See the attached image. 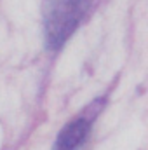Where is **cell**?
Returning a JSON list of instances; mask_svg holds the SVG:
<instances>
[{
  "mask_svg": "<svg viewBox=\"0 0 148 150\" xmlns=\"http://www.w3.org/2000/svg\"><path fill=\"white\" fill-rule=\"evenodd\" d=\"M89 7V0H49L45 7V28L49 45H61L77 28Z\"/></svg>",
  "mask_w": 148,
  "mask_h": 150,
  "instance_id": "cell-1",
  "label": "cell"
},
{
  "mask_svg": "<svg viewBox=\"0 0 148 150\" xmlns=\"http://www.w3.org/2000/svg\"><path fill=\"white\" fill-rule=\"evenodd\" d=\"M87 133H89V120L85 119L73 120L61 131L54 150H75L85 140Z\"/></svg>",
  "mask_w": 148,
  "mask_h": 150,
  "instance_id": "cell-2",
  "label": "cell"
}]
</instances>
